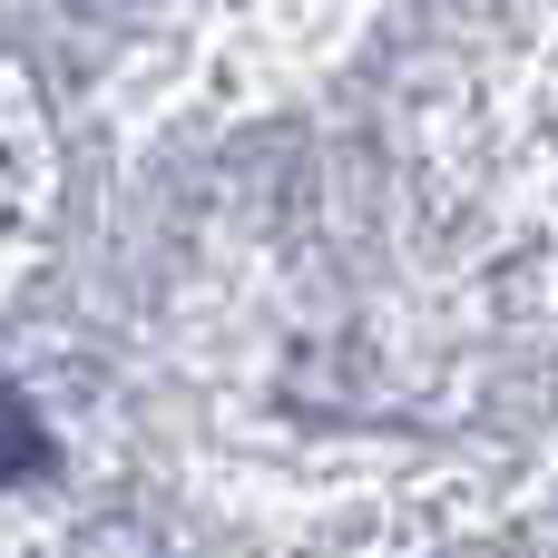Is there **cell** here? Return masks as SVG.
Segmentation results:
<instances>
[{
    "label": "cell",
    "instance_id": "1",
    "mask_svg": "<svg viewBox=\"0 0 558 558\" xmlns=\"http://www.w3.org/2000/svg\"><path fill=\"white\" fill-rule=\"evenodd\" d=\"M49 471V432L29 422L20 392H0V481H39Z\"/></svg>",
    "mask_w": 558,
    "mask_h": 558
}]
</instances>
